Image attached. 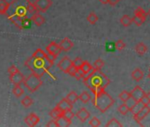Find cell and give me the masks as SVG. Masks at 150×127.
<instances>
[{
    "label": "cell",
    "instance_id": "cell-1",
    "mask_svg": "<svg viewBox=\"0 0 150 127\" xmlns=\"http://www.w3.org/2000/svg\"><path fill=\"white\" fill-rule=\"evenodd\" d=\"M54 61L42 49H37L34 54L26 60L25 66L32 72V73L42 77L53 66Z\"/></svg>",
    "mask_w": 150,
    "mask_h": 127
},
{
    "label": "cell",
    "instance_id": "cell-2",
    "mask_svg": "<svg viewBox=\"0 0 150 127\" xmlns=\"http://www.w3.org/2000/svg\"><path fill=\"white\" fill-rule=\"evenodd\" d=\"M83 83L95 95L105 90V88L110 85V80L101 70L93 69L86 77L83 78Z\"/></svg>",
    "mask_w": 150,
    "mask_h": 127
},
{
    "label": "cell",
    "instance_id": "cell-3",
    "mask_svg": "<svg viewBox=\"0 0 150 127\" xmlns=\"http://www.w3.org/2000/svg\"><path fill=\"white\" fill-rule=\"evenodd\" d=\"M31 4L29 0H13L10 3L9 9L6 13L7 17L16 15L20 18L26 19L28 15V6Z\"/></svg>",
    "mask_w": 150,
    "mask_h": 127
},
{
    "label": "cell",
    "instance_id": "cell-4",
    "mask_svg": "<svg viewBox=\"0 0 150 127\" xmlns=\"http://www.w3.org/2000/svg\"><path fill=\"white\" fill-rule=\"evenodd\" d=\"M93 105L102 113L106 112L114 104V99L105 92V90L95 94L94 98L91 100Z\"/></svg>",
    "mask_w": 150,
    "mask_h": 127
},
{
    "label": "cell",
    "instance_id": "cell-5",
    "mask_svg": "<svg viewBox=\"0 0 150 127\" xmlns=\"http://www.w3.org/2000/svg\"><path fill=\"white\" fill-rule=\"evenodd\" d=\"M41 78L42 77H39L34 73H32L29 76H28L27 78H25L24 82H23L24 86L28 88V90L30 93L33 94L35 91H37L42 85V80Z\"/></svg>",
    "mask_w": 150,
    "mask_h": 127
},
{
    "label": "cell",
    "instance_id": "cell-6",
    "mask_svg": "<svg viewBox=\"0 0 150 127\" xmlns=\"http://www.w3.org/2000/svg\"><path fill=\"white\" fill-rule=\"evenodd\" d=\"M46 51L48 53V56L54 61L57 56L58 55L61 53V49L59 47V45L55 42H51L47 47H46Z\"/></svg>",
    "mask_w": 150,
    "mask_h": 127
},
{
    "label": "cell",
    "instance_id": "cell-7",
    "mask_svg": "<svg viewBox=\"0 0 150 127\" xmlns=\"http://www.w3.org/2000/svg\"><path fill=\"white\" fill-rule=\"evenodd\" d=\"M33 4L38 12L45 13L52 6V0H35Z\"/></svg>",
    "mask_w": 150,
    "mask_h": 127
},
{
    "label": "cell",
    "instance_id": "cell-8",
    "mask_svg": "<svg viewBox=\"0 0 150 127\" xmlns=\"http://www.w3.org/2000/svg\"><path fill=\"white\" fill-rule=\"evenodd\" d=\"M71 65H72V61L68 56H64L58 62L57 66L63 73H67V71L71 66Z\"/></svg>",
    "mask_w": 150,
    "mask_h": 127
},
{
    "label": "cell",
    "instance_id": "cell-9",
    "mask_svg": "<svg viewBox=\"0 0 150 127\" xmlns=\"http://www.w3.org/2000/svg\"><path fill=\"white\" fill-rule=\"evenodd\" d=\"M149 113H150V108H149L148 106H144L137 114L133 115V118L135 119V121H136L138 123L141 124V123H140L141 121H142Z\"/></svg>",
    "mask_w": 150,
    "mask_h": 127
},
{
    "label": "cell",
    "instance_id": "cell-10",
    "mask_svg": "<svg viewBox=\"0 0 150 127\" xmlns=\"http://www.w3.org/2000/svg\"><path fill=\"white\" fill-rule=\"evenodd\" d=\"M130 95H131V97L133 100H135L136 102H139L141 100V98L146 95V93L139 86H136L132 89V91L130 93Z\"/></svg>",
    "mask_w": 150,
    "mask_h": 127
},
{
    "label": "cell",
    "instance_id": "cell-11",
    "mask_svg": "<svg viewBox=\"0 0 150 127\" xmlns=\"http://www.w3.org/2000/svg\"><path fill=\"white\" fill-rule=\"evenodd\" d=\"M25 76L19 71L13 74H10V80L13 85H21L24 82Z\"/></svg>",
    "mask_w": 150,
    "mask_h": 127
},
{
    "label": "cell",
    "instance_id": "cell-12",
    "mask_svg": "<svg viewBox=\"0 0 150 127\" xmlns=\"http://www.w3.org/2000/svg\"><path fill=\"white\" fill-rule=\"evenodd\" d=\"M25 123L28 126H35L40 122V117L35 113H30L28 116L25 117Z\"/></svg>",
    "mask_w": 150,
    "mask_h": 127
},
{
    "label": "cell",
    "instance_id": "cell-13",
    "mask_svg": "<svg viewBox=\"0 0 150 127\" xmlns=\"http://www.w3.org/2000/svg\"><path fill=\"white\" fill-rule=\"evenodd\" d=\"M58 45L62 51H69L73 47V42L69 38H64L58 43Z\"/></svg>",
    "mask_w": 150,
    "mask_h": 127
},
{
    "label": "cell",
    "instance_id": "cell-14",
    "mask_svg": "<svg viewBox=\"0 0 150 127\" xmlns=\"http://www.w3.org/2000/svg\"><path fill=\"white\" fill-rule=\"evenodd\" d=\"M76 116H77V118H78L81 123H83V122H85L86 120H88V119L89 118L90 113H89V111H88L87 109L81 108V109L76 113Z\"/></svg>",
    "mask_w": 150,
    "mask_h": 127
},
{
    "label": "cell",
    "instance_id": "cell-15",
    "mask_svg": "<svg viewBox=\"0 0 150 127\" xmlns=\"http://www.w3.org/2000/svg\"><path fill=\"white\" fill-rule=\"evenodd\" d=\"M56 107H57V108H58L60 110H62L63 112H64V111H66V110H68V109H72V104H71V102H69L66 100V98L62 99V100L57 104Z\"/></svg>",
    "mask_w": 150,
    "mask_h": 127
},
{
    "label": "cell",
    "instance_id": "cell-16",
    "mask_svg": "<svg viewBox=\"0 0 150 127\" xmlns=\"http://www.w3.org/2000/svg\"><path fill=\"white\" fill-rule=\"evenodd\" d=\"M31 20L37 27H41L45 23V19L41 14H39L38 13H35V14H33L31 16Z\"/></svg>",
    "mask_w": 150,
    "mask_h": 127
},
{
    "label": "cell",
    "instance_id": "cell-17",
    "mask_svg": "<svg viewBox=\"0 0 150 127\" xmlns=\"http://www.w3.org/2000/svg\"><path fill=\"white\" fill-rule=\"evenodd\" d=\"M144 77V73L142 72L141 69L139 68H136L132 73V79L134 80L135 81L139 82Z\"/></svg>",
    "mask_w": 150,
    "mask_h": 127
},
{
    "label": "cell",
    "instance_id": "cell-18",
    "mask_svg": "<svg viewBox=\"0 0 150 127\" xmlns=\"http://www.w3.org/2000/svg\"><path fill=\"white\" fill-rule=\"evenodd\" d=\"M80 69L83 72V73L85 75H87V74H88L93 70V66H92V65L88 61H83L82 64H81V67H80Z\"/></svg>",
    "mask_w": 150,
    "mask_h": 127
},
{
    "label": "cell",
    "instance_id": "cell-19",
    "mask_svg": "<svg viewBox=\"0 0 150 127\" xmlns=\"http://www.w3.org/2000/svg\"><path fill=\"white\" fill-rule=\"evenodd\" d=\"M10 3H8L6 0H0V14L6 15Z\"/></svg>",
    "mask_w": 150,
    "mask_h": 127
},
{
    "label": "cell",
    "instance_id": "cell-20",
    "mask_svg": "<svg viewBox=\"0 0 150 127\" xmlns=\"http://www.w3.org/2000/svg\"><path fill=\"white\" fill-rule=\"evenodd\" d=\"M66 100L69 102H71V104H73V103H75L78 100H79V95H77V93L75 92V91H71V92H70L67 95H66Z\"/></svg>",
    "mask_w": 150,
    "mask_h": 127
},
{
    "label": "cell",
    "instance_id": "cell-21",
    "mask_svg": "<svg viewBox=\"0 0 150 127\" xmlns=\"http://www.w3.org/2000/svg\"><path fill=\"white\" fill-rule=\"evenodd\" d=\"M135 50L137 52L138 55L139 56H143L146 51H147V47L143 43V42H139L136 45L135 47Z\"/></svg>",
    "mask_w": 150,
    "mask_h": 127
},
{
    "label": "cell",
    "instance_id": "cell-22",
    "mask_svg": "<svg viewBox=\"0 0 150 127\" xmlns=\"http://www.w3.org/2000/svg\"><path fill=\"white\" fill-rule=\"evenodd\" d=\"M63 111L60 110L57 107H55L50 112V116L53 118V119H58L59 117H61L63 116Z\"/></svg>",
    "mask_w": 150,
    "mask_h": 127
},
{
    "label": "cell",
    "instance_id": "cell-23",
    "mask_svg": "<svg viewBox=\"0 0 150 127\" xmlns=\"http://www.w3.org/2000/svg\"><path fill=\"white\" fill-rule=\"evenodd\" d=\"M120 23L122 24V26L127 28V27H130L132 23V19L128 16V15H124L121 19H120Z\"/></svg>",
    "mask_w": 150,
    "mask_h": 127
},
{
    "label": "cell",
    "instance_id": "cell-24",
    "mask_svg": "<svg viewBox=\"0 0 150 127\" xmlns=\"http://www.w3.org/2000/svg\"><path fill=\"white\" fill-rule=\"evenodd\" d=\"M132 23H134L137 27H140L144 22H145V19L144 18H142L140 15H139V14H136V13H134V16L132 18Z\"/></svg>",
    "mask_w": 150,
    "mask_h": 127
},
{
    "label": "cell",
    "instance_id": "cell-25",
    "mask_svg": "<svg viewBox=\"0 0 150 127\" xmlns=\"http://www.w3.org/2000/svg\"><path fill=\"white\" fill-rule=\"evenodd\" d=\"M13 94L16 96V97H21L23 94H24V90L23 88L21 87V85H14L13 88Z\"/></svg>",
    "mask_w": 150,
    "mask_h": 127
},
{
    "label": "cell",
    "instance_id": "cell-26",
    "mask_svg": "<svg viewBox=\"0 0 150 127\" xmlns=\"http://www.w3.org/2000/svg\"><path fill=\"white\" fill-rule=\"evenodd\" d=\"M143 107H144V105L141 103V102H137L130 109V111L132 112V115H135V114H137Z\"/></svg>",
    "mask_w": 150,
    "mask_h": 127
},
{
    "label": "cell",
    "instance_id": "cell-27",
    "mask_svg": "<svg viewBox=\"0 0 150 127\" xmlns=\"http://www.w3.org/2000/svg\"><path fill=\"white\" fill-rule=\"evenodd\" d=\"M79 99H80L83 103H88V102L91 100V95H89V93L84 91V92H82V93L79 95Z\"/></svg>",
    "mask_w": 150,
    "mask_h": 127
},
{
    "label": "cell",
    "instance_id": "cell-28",
    "mask_svg": "<svg viewBox=\"0 0 150 127\" xmlns=\"http://www.w3.org/2000/svg\"><path fill=\"white\" fill-rule=\"evenodd\" d=\"M106 127H122L123 124L116 118H111L106 124H105Z\"/></svg>",
    "mask_w": 150,
    "mask_h": 127
},
{
    "label": "cell",
    "instance_id": "cell-29",
    "mask_svg": "<svg viewBox=\"0 0 150 127\" xmlns=\"http://www.w3.org/2000/svg\"><path fill=\"white\" fill-rule=\"evenodd\" d=\"M117 111H118L121 115L125 116V115H126V114L130 111V109H129V107L127 106V104H126L125 102H124L123 104L119 105V107L117 108Z\"/></svg>",
    "mask_w": 150,
    "mask_h": 127
},
{
    "label": "cell",
    "instance_id": "cell-30",
    "mask_svg": "<svg viewBox=\"0 0 150 127\" xmlns=\"http://www.w3.org/2000/svg\"><path fill=\"white\" fill-rule=\"evenodd\" d=\"M57 121L58 123V126H69V125H71V120L66 119L63 116L61 117H59L58 119H57Z\"/></svg>",
    "mask_w": 150,
    "mask_h": 127
},
{
    "label": "cell",
    "instance_id": "cell-31",
    "mask_svg": "<svg viewBox=\"0 0 150 127\" xmlns=\"http://www.w3.org/2000/svg\"><path fill=\"white\" fill-rule=\"evenodd\" d=\"M87 20H88L90 24L95 25V24L98 21V16H97L95 13H89V14L88 15Z\"/></svg>",
    "mask_w": 150,
    "mask_h": 127
},
{
    "label": "cell",
    "instance_id": "cell-32",
    "mask_svg": "<svg viewBox=\"0 0 150 127\" xmlns=\"http://www.w3.org/2000/svg\"><path fill=\"white\" fill-rule=\"evenodd\" d=\"M33 103H34V102H33L32 98L29 97V96H28V95L25 96V97L21 100V104H22V106H24L25 108L30 107Z\"/></svg>",
    "mask_w": 150,
    "mask_h": 127
},
{
    "label": "cell",
    "instance_id": "cell-33",
    "mask_svg": "<svg viewBox=\"0 0 150 127\" xmlns=\"http://www.w3.org/2000/svg\"><path fill=\"white\" fill-rule=\"evenodd\" d=\"M104 66V61L101 58H98L94 63V68L97 70H101Z\"/></svg>",
    "mask_w": 150,
    "mask_h": 127
},
{
    "label": "cell",
    "instance_id": "cell-34",
    "mask_svg": "<svg viewBox=\"0 0 150 127\" xmlns=\"http://www.w3.org/2000/svg\"><path fill=\"white\" fill-rule=\"evenodd\" d=\"M134 13H136V14H139V15H140L142 18H144L145 20L146 19V17H147V13L141 7V6H138L137 8H136V10H135V12H134Z\"/></svg>",
    "mask_w": 150,
    "mask_h": 127
},
{
    "label": "cell",
    "instance_id": "cell-35",
    "mask_svg": "<svg viewBox=\"0 0 150 127\" xmlns=\"http://www.w3.org/2000/svg\"><path fill=\"white\" fill-rule=\"evenodd\" d=\"M118 97H119V99L122 101V102H125L130 97H131V95H130V93L129 92H127V91H122L120 94H119V95H118Z\"/></svg>",
    "mask_w": 150,
    "mask_h": 127
},
{
    "label": "cell",
    "instance_id": "cell-36",
    "mask_svg": "<svg viewBox=\"0 0 150 127\" xmlns=\"http://www.w3.org/2000/svg\"><path fill=\"white\" fill-rule=\"evenodd\" d=\"M88 124H89L90 126H93V127H98V126L101 125V121H100V119H98L96 116H94V117H92V118L90 119Z\"/></svg>",
    "mask_w": 150,
    "mask_h": 127
},
{
    "label": "cell",
    "instance_id": "cell-37",
    "mask_svg": "<svg viewBox=\"0 0 150 127\" xmlns=\"http://www.w3.org/2000/svg\"><path fill=\"white\" fill-rule=\"evenodd\" d=\"M74 116H75V114L72 112L71 109H68V110H66V111H64V112L63 113V116L65 117V118L68 119V120H71V119L74 117Z\"/></svg>",
    "mask_w": 150,
    "mask_h": 127
},
{
    "label": "cell",
    "instance_id": "cell-38",
    "mask_svg": "<svg viewBox=\"0 0 150 127\" xmlns=\"http://www.w3.org/2000/svg\"><path fill=\"white\" fill-rule=\"evenodd\" d=\"M125 43L122 40H118L115 42V48L117 50H122L123 49H125Z\"/></svg>",
    "mask_w": 150,
    "mask_h": 127
},
{
    "label": "cell",
    "instance_id": "cell-39",
    "mask_svg": "<svg viewBox=\"0 0 150 127\" xmlns=\"http://www.w3.org/2000/svg\"><path fill=\"white\" fill-rule=\"evenodd\" d=\"M82 62H83V60L81 59V57H76L74 60H72V65L74 66H76L77 68H80L81 67V64H82Z\"/></svg>",
    "mask_w": 150,
    "mask_h": 127
},
{
    "label": "cell",
    "instance_id": "cell-40",
    "mask_svg": "<svg viewBox=\"0 0 150 127\" xmlns=\"http://www.w3.org/2000/svg\"><path fill=\"white\" fill-rule=\"evenodd\" d=\"M78 69H79V68H77L76 66H74L73 65H71V66L68 69L67 73H68L70 76L74 77V75H75V73H76V72H77V70H78Z\"/></svg>",
    "mask_w": 150,
    "mask_h": 127
},
{
    "label": "cell",
    "instance_id": "cell-41",
    "mask_svg": "<svg viewBox=\"0 0 150 127\" xmlns=\"http://www.w3.org/2000/svg\"><path fill=\"white\" fill-rule=\"evenodd\" d=\"M85 77V74L83 73V72L79 68L78 70H77V72H76V73H75V75H74V78L76 79V80H81V79H83Z\"/></svg>",
    "mask_w": 150,
    "mask_h": 127
},
{
    "label": "cell",
    "instance_id": "cell-42",
    "mask_svg": "<svg viewBox=\"0 0 150 127\" xmlns=\"http://www.w3.org/2000/svg\"><path fill=\"white\" fill-rule=\"evenodd\" d=\"M139 102H141V103H142L144 106H148V105L150 104V102H149V99H148V97H147L146 94V95L141 98V100H140Z\"/></svg>",
    "mask_w": 150,
    "mask_h": 127
},
{
    "label": "cell",
    "instance_id": "cell-43",
    "mask_svg": "<svg viewBox=\"0 0 150 127\" xmlns=\"http://www.w3.org/2000/svg\"><path fill=\"white\" fill-rule=\"evenodd\" d=\"M46 126H48V127H58V123H57V121L56 120V119H51L47 124H46Z\"/></svg>",
    "mask_w": 150,
    "mask_h": 127
},
{
    "label": "cell",
    "instance_id": "cell-44",
    "mask_svg": "<svg viewBox=\"0 0 150 127\" xmlns=\"http://www.w3.org/2000/svg\"><path fill=\"white\" fill-rule=\"evenodd\" d=\"M7 72H8V73H9V74H13V73H15L19 72V69H18L15 66H11L8 68Z\"/></svg>",
    "mask_w": 150,
    "mask_h": 127
},
{
    "label": "cell",
    "instance_id": "cell-45",
    "mask_svg": "<svg viewBox=\"0 0 150 127\" xmlns=\"http://www.w3.org/2000/svg\"><path fill=\"white\" fill-rule=\"evenodd\" d=\"M120 1H121V0H109V4H110L111 6H117Z\"/></svg>",
    "mask_w": 150,
    "mask_h": 127
},
{
    "label": "cell",
    "instance_id": "cell-46",
    "mask_svg": "<svg viewBox=\"0 0 150 127\" xmlns=\"http://www.w3.org/2000/svg\"><path fill=\"white\" fill-rule=\"evenodd\" d=\"M99 1H100L103 5H107V4H109V0H99Z\"/></svg>",
    "mask_w": 150,
    "mask_h": 127
},
{
    "label": "cell",
    "instance_id": "cell-47",
    "mask_svg": "<svg viewBox=\"0 0 150 127\" xmlns=\"http://www.w3.org/2000/svg\"><path fill=\"white\" fill-rule=\"evenodd\" d=\"M146 95H147V97H148V99H149V102H150V91L146 94Z\"/></svg>",
    "mask_w": 150,
    "mask_h": 127
},
{
    "label": "cell",
    "instance_id": "cell-48",
    "mask_svg": "<svg viewBox=\"0 0 150 127\" xmlns=\"http://www.w3.org/2000/svg\"><path fill=\"white\" fill-rule=\"evenodd\" d=\"M147 77H148V79H150V72H149V73H148V75H147Z\"/></svg>",
    "mask_w": 150,
    "mask_h": 127
},
{
    "label": "cell",
    "instance_id": "cell-49",
    "mask_svg": "<svg viewBox=\"0 0 150 127\" xmlns=\"http://www.w3.org/2000/svg\"><path fill=\"white\" fill-rule=\"evenodd\" d=\"M147 15H149V16H150V9H149V11H148V13H147Z\"/></svg>",
    "mask_w": 150,
    "mask_h": 127
},
{
    "label": "cell",
    "instance_id": "cell-50",
    "mask_svg": "<svg viewBox=\"0 0 150 127\" xmlns=\"http://www.w3.org/2000/svg\"><path fill=\"white\" fill-rule=\"evenodd\" d=\"M149 72H150V68H149Z\"/></svg>",
    "mask_w": 150,
    "mask_h": 127
}]
</instances>
